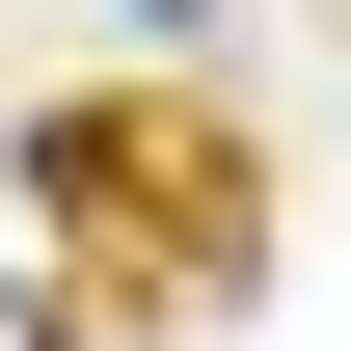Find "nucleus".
<instances>
[{
	"mask_svg": "<svg viewBox=\"0 0 351 351\" xmlns=\"http://www.w3.org/2000/svg\"><path fill=\"white\" fill-rule=\"evenodd\" d=\"M27 217L82 243L108 324H217L243 270H270V135L217 82H54L27 108Z\"/></svg>",
	"mask_w": 351,
	"mask_h": 351,
	"instance_id": "1",
	"label": "nucleus"
},
{
	"mask_svg": "<svg viewBox=\"0 0 351 351\" xmlns=\"http://www.w3.org/2000/svg\"><path fill=\"white\" fill-rule=\"evenodd\" d=\"M0 351H82V298H0Z\"/></svg>",
	"mask_w": 351,
	"mask_h": 351,
	"instance_id": "2",
	"label": "nucleus"
}]
</instances>
